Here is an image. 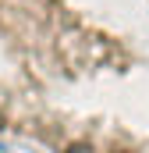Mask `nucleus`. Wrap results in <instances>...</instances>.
<instances>
[{
	"instance_id": "obj_1",
	"label": "nucleus",
	"mask_w": 149,
	"mask_h": 153,
	"mask_svg": "<svg viewBox=\"0 0 149 153\" xmlns=\"http://www.w3.org/2000/svg\"><path fill=\"white\" fill-rule=\"evenodd\" d=\"M0 135L149 153V0H0Z\"/></svg>"
},
{
	"instance_id": "obj_2",
	"label": "nucleus",
	"mask_w": 149,
	"mask_h": 153,
	"mask_svg": "<svg viewBox=\"0 0 149 153\" xmlns=\"http://www.w3.org/2000/svg\"><path fill=\"white\" fill-rule=\"evenodd\" d=\"M0 153H4V150H0Z\"/></svg>"
}]
</instances>
